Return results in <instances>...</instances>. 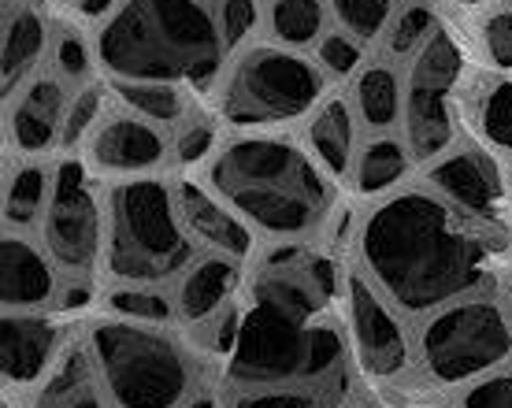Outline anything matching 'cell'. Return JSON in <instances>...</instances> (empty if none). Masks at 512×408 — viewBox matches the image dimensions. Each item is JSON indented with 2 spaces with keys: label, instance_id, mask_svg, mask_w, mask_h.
<instances>
[{
  "label": "cell",
  "instance_id": "cell-20",
  "mask_svg": "<svg viewBox=\"0 0 512 408\" xmlns=\"http://www.w3.org/2000/svg\"><path fill=\"white\" fill-rule=\"evenodd\" d=\"M353 145H357V123L349 104L342 97H327L308 119V153L320 160L331 179H342L353 164Z\"/></svg>",
  "mask_w": 512,
  "mask_h": 408
},
{
  "label": "cell",
  "instance_id": "cell-29",
  "mask_svg": "<svg viewBox=\"0 0 512 408\" xmlns=\"http://www.w3.org/2000/svg\"><path fill=\"white\" fill-rule=\"evenodd\" d=\"M438 30L435 8L423 0H409L405 8H397L394 23L386 26V52L390 56H416L427 45V38Z\"/></svg>",
  "mask_w": 512,
  "mask_h": 408
},
{
  "label": "cell",
  "instance_id": "cell-23",
  "mask_svg": "<svg viewBox=\"0 0 512 408\" xmlns=\"http://www.w3.org/2000/svg\"><path fill=\"white\" fill-rule=\"evenodd\" d=\"M52 197V175L45 164H19L4 186V219L8 227L26 230L34 223H45Z\"/></svg>",
  "mask_w": 512,
  "mask_h": 408
},
{
  "label": "cell",
  "instance_id": "cell-6",
  "mask_svg": "<svg viewBox=\"0 0 512 408\" xmlns=\"http://www.w3.org/2000/svg\"><path fill=\"white\" fill-rule=\"evenodd\" d=\"M90 360L116 408H179L193 397V353L160 323L97 319L90 327Z\"/></svg>",
  "mask_w": 512,
  "mask_h": 408
},
{
  "label": "cell",
  "instance_id": "cell-18",
  "mask_svg": "<svg viewBox=\"0 0 512 408\" xmlns=\"http://www.w3.org/2000/svg\"><path fill=\"white\" fill-rule=\"evenodd\" d=\"M49 45V23L38 8L23 0H4V38H0V78H4V97H12Z\"/></svg>",
  "mask_w": 512,
  "mask_h": 408
},
{
  "label": "cell",
  "instance_id": "cell-38",
  "mask_svg": "<svg viewBox=\"0 0 512 408\" xmlns=\"http://www.w3.org/2000/svg\"><path fill=\"white\" fill-rule=\"evenodd\" d=\"M219 26H223V38H227V49H238L253 26L260 23V8L256 0H219Z\"/></svg>",
  "mask_w": 512,
  "mask_h": 408
},
{
  "label": "cell",
  "instance_id": "cell-12",
  "mask_svg": "<svg viewBox=\"0 0 512 408\" xmlns=\"http://www.w3.org/2000/svg\"><path fill=\"white\" fill-rule=\"evenodd\" d=\"M427 182L479 227L498 223L505 212V182L483 149H446L438 160H431Z\"/></svg>",
  "mask_w": 512,
  "mask_h": 408
},
{
  "label": "cell",
  "instance_id": "cell-35",
  "mask_svg": "<svg viewBox=\"0 0 512 408\" xmlns=\"http://www.w3.org/2000/svg\"><path fill=\"white\" fill-rule=\"evenodd\" d=\"M461 408H512V371H490L464 386Z\"/></svg>",
  "mask_w": 512,
  "mask_h": 408
},
{
  "label": "cell",
  "instance_id": "cell-36",
  "mask_svg": "<svg viewBox=\"0 0 512 408\" xmlns=\"http://www.w3.org/2000/svg\"><path fill=\"white\" fill-rule=\"evenodd\" d=\"M56 71L64 78H86L90 75L93 60H97V52H90L86 38L78 34L75 26H64L60 30V38H56Z\"/></svg>",
  "mask_w": 512,
  "mask_h": 408
},
{
  "label": "cell",
  "instance_id": "cell-19",
  "mask_svg": "<svg viewBox=\"0 0 512 408\" xmlns=\"http://www.w3.org/2000/svg\"><path fill=\"white\" fill-rule=\"evenodd\" d=\"M234 286H238V260L212 253L205 260H197L193 268H186V275L179 282V301H175V308L190 323L212 319L219 308L227 305Z\"/></svg>",
  "mask_w": 512,
  "mask_h": 408
},
{
  "label": "cell",
  "instance_id": "cell-25",
  "mask_svg": "<svg viewBox=\"0 0 512 408\" xmlns=\"http://www.w3.org/2000/svg\"><path fill=\"white\" fill-rule=\"evenodd\" d=\"M327 4L323 0H271L268 4V34L282 49H305L323 41Z\"/></svg>",
  "mask_w": 512,
  "mask_h": 408
},
{
  "label": "cell",
  "instance_id": "cell-11",
  "mask_svg": "<svg viewBox=\"0 0 512 408\" xmlns=\"http://www.w3.org/2000/svg\"><path fill=\"white\" fill-rule=\"evenodd\" d=\"M346 297L349 338H353L360 371L375 379H397L412 360L409 334L397 319V308L375 290L368 275H357V271L346 279Z\"/></svg>",
  "mask_w": 512,
  "mask_h": 408
},
{
  "label": "cell",
  "instance_id": "cell-3",
  "mask_svg": "<svg viewBox=\"0 0 512 408\" xmlns=\"http://www.w3.org/2000/svg\"><path fill=\"white\" fill-rule=\"evenodd\" d=\"M112 82H171L212 90L227 38L205 0H123L93 38Z\"/></svg>",
  "mask_w": 512,
  "mask_h": 408
},
{
  "label": "cell",
  "instance_id": "cell-2",
  "mask_svg": "<svg viewBox=\"0 0 512 408\" xmlns=\"http://www.w3.org/2000/svg\"><path fill=\"white\" fill-rule=\"evenodd\" d=\"M205 179L249 227L279 242H297L331 212V175L294 138L271 130L223 141L205 160Z\"/></svg>",
  "mask_w": 512,
  "mask_h": 408
},
{
  "label": "cell",
  "instance_id": "cell-40",
  "mask_svg": "<svg viewBox=\"0 0 512 408\" xmlns=\"http://www.w3.org/2000/svg\"><path fill=\"white\" fill-rule=\"evenodd\" d=\"M186 408H216V405H212V397H190Z\"/></svg>",
  "mask_w": 512,
  "mask_h": 408
},
{
  "label": "cell",
  "instance_id": "cell-31",
  "mask_svg": "<svg viewBox=\"0 0 512 408\" xmlns=\"http://www.w3.org/2000/svg\"><path fill=\"white\" fill-rule=\"evenodd\" d=\"M231 408H327V401L320 397L316 386L308 390L301 383H286V386H245V390H238Z\"/></svg>",
  "mask_w": 512,
  "mask_h": 408
},
{
  "label": "cell",
  "instance_id": "cell-10",
  "mask_svg": "<svg viewBox=\"0 0 512 408\" xmlns=\"http://www.w3.org/2000/svg\"><path fill=\"white\" fill-rule=\"evenodd\" d=\"M41 242L49 249L52 264L71 275H86L104 253V208L93 193L86 164L64 160L56 167Z\"/></svg>",
  "mask_w": 512,
  "mask_h": 408
},
{
  "label": "cell",
  "instance_id": "cell-33",
  "mask_svg": "<svg viewBox=\"0 0 512 408\" xmlns=\"http://www.w3.org/2000/svg\"><path fill=\"white\" fill-rule=\"evenodd\" d=\"M316 64H320L327 75L346 78V75H353V71H360V64H364V45H360L353 34H346V30H334V34H327V38L320 41Z\"/></svg>",
  "mask_w": 512,
  "mask_h": 408
},
{
  "label": "cell",
  "instance_id": "cell-8",
  "mask_svg": "<svg viewBox=\"0 0 512 408\" xmlns=\"http://www.w3.org/2000/svg\"><path fill=\"white\" fill-rule=\"evenodd\" d=\"M512 357V319L487 294H468L427 316L416 338L420 371L435 386H468Z\"/></svg>",
  "mask_w": 512,
  "mask_h": 408
},
{
  "label": "cell",
  "instance_id": "cell-30",
  "mask_svg": "<svg viewBox=\"0 0 512 408\" xmlns=\"http://www.w3.org/2000/svg\"><path fill=\"white\" fill-rule=\"evenodd\" d=\"M327 8L346 34H353L357 41H375L394 23L397 0H327Z\"/></svg>",
  "mask_w": 512,
  "mask_h": 408
},
{
  "label": "cell",
  "instance_id": "cell-9",
  "mask_svg": "<svg viewBox=\"0 0 512 408\" xmlns=\"http://www.w3.org/2000/svg\"><path fill=\"white\" fill-rule=\"evenodd\" d=\"M464 52L446 26L427 38L409 67L405 82V145L416 160H438L453 145V119H449V90L461 82Z\"/></svg>",
  "mask_w": 512,
  "mask_h": 408
},
{
  "label": "cell",
  "instance_id": "cell-14",
  "mask_svg": "<svg viewBox=\"0 0 512 408\" xmlns=\"http://www.w3.org/2000/svg\"><path fill=\"white\" fill-rule=\"evenodd\" d=\"M60 360V327L49 316L4 312L0 319V375L8 390H26Z\"/></svg>",
  "mask_w": 512,
  "mask_h": 408
},
{
  "label": "cell",
  "instance_id": "cell-4",
  "mask_svg": "<svg viewBox=\"0 0 512 408\" xmlns=\"http://www.w3.org/2000/svg\"><path fill=\"white\" fill-rule=\"evenodd\" d=\"M346 364V338L327 316H305L275 301L253 297L238 319V338L227 357L234 386L331 383Z\"/></svg>",
  "mask_w": 512,
  "mask_h": 408
},
{
  "label": "cell",
  "instance_id": "cell-16",
  "mask_svg": "<svg viewBox=\"0 0 512 408\" xmlns=\"http://www.w3.org/2000/svg\"><path fill=\"white\" fill-rule=\"evenodd\" d=\"M0 294H4L8 312L41 308L56 294V264H52L49 249L34 245L12 227L0 242Z\"/></svg>",
  "mask_w": 512,
  "mask_h": 408
},
{
  "label": "cell",
  "instance_id": "cell-15",
  "mask_svg": "<svg viewBox=\"0 0 512 408\" xmlns=\"http://www.w3.org/2000/svg\"><path fill=\"white\" fill-rule=\"evenodd\" d=\"M175 197H179L186 230L197 242H205L212 253L231 256V260H242V256L253 253V227L208 186L193 179H179L175 182Z\"/></svg>",
  "mask_w": 512,
  "mask_h": 408
},
{
  "label": "cell",
  "instance_id": "cell-43",
  "mask_svg": "<svg viewBox=\"0 0 512 408\" xmlns=\"http://www.w3.org/2000/svg\"><path fill=\"white\" fill-rule=\"evenodd\" d=\"M4 408H12V405H4Z\"/></svg>",
  "mask_w": 512,
  "mask_h": 408
},
{
  "label": "cell",
  "instance_id": "cell-42",
  "mask_svg": "<svg viewBox=\"0 0 512 408\" xmlns=\"http://www.w3.org/2000/svg\"><path fill=\"white\" fill-rule=\"evenodd\" d=\"M349 408H372V405H349Z\"/></svg>",
  "mask_w": 512,
  "mask_h": 408
},
{
  "label": "cell",
  "instance_id": "cell-21",
  "mask_svg": "<svg viewBox=\"0 0 512 408\" xmlns=\"http://www.w3.org/2000/svg\"><path fill=\"white\" fill-rule=\"evenodd\" d=\"M464 108H468L475 134L490 149L512 156V78H483L464 97Z\"/></svg>",
  "mask_w": 512,
  "mask_h": 408
},
{
  "label": "cell",
  "instance_id": "cell-41",
  "mask_svg": "<svg viewBox=\"0 0 512 408\" xmlns=\"http://www.w3.org/2000/svg\"><path fill=\"white\" fill-rule=\"evenodd\" d=\"M409 408H442V405H435V401H420V405H409Z\"/></svg>",
  "mask_w": 512,
  "mask_h": 408
},
{
  "label": "cell",
  "instance_id": "cell-32",
  "mask_svg": "<svg viewBox=\"0 0 512 408\" xmlns=\"http://www.w3.org/2000/svg\"><path fill=\"white\" fill-rule=\"evenodd\" d=\"M101 108H104V93L101 86H86L78 90L67 104V119H64V134H60V145L71 149L82 138H90L97 123H101Z\"/></svg>",
  "mask_w": 512,
  "mask_h": 408
},
{
  "label": "cell",
  "instance_id": "cell-22",
  "mask_svg": "<svg viewBox=\"0 0 512 408\" xmlns=\"http://www.w3.org/2000/svg\"><path fill=\"white\" fill-rule=\"evenodd\" d=\"M357 112L375 130L394 127L405 112V90L390 64H368L357 71Z\"/></svg>",
  "mask_w": 512,
  "mask_h": 408
},
{
  "label": "cell",
  "instance_id": "cell-28",
  "mask_svg": "<svg viewBox=\"0 0 512 408\" xmlns=\"http://www.w3.org/2000/svg\"><path fill=\"white\" fill-rule=\"evenodd\" d=\"M104 305H108V316L138 319V323H167L179 312L171 308L167 294H160V286H141V282H119L116 290H108Z\"/></svg>",
  "mask_w": 512,
  "mask_h": 408
},
{
  "label": "cell",
  "instance_id": "cell-1",
  "mask_svg": "<svg viewBox=\"0 0 512 408\" xmlns=\"http://www.w3.org/2000/svg\"><path fill=\"white\" fill-rule=\"evenodd\" d=\"M357 260L372 286L409 316L483 290L494 279L483 227L435 190H397L364 216Z\"/></svg>",
  "mask_w": 512,
  "mask_h": 408
},
{
  "label": "cell",
  "instance_id": "cell-7",
  "mask_svg": "<svg viewBox=\"0 0 512 408\" xmlns=\"http://www.w3.org/2000/svg\"><path fill=\"white\" fill-rule=\"evenodd\" d=\"M327 71L297 49L249 45L231 60L216 90V112L238 130H271L312 115L327 97Z\"/></svg>",
  "mask_w": 512,
  "mask_h": 408
},
{
  "label": "cell",
  "instance_id": "cell-34",
  "mask_svg": "<svg viewBox=\"0 0 512 408\" xmlns=\"http://www.w3.org/2000/svg\"><path fill=\"white\" fill-rule=\"evenodd\" d=\"M479 38H483V52L490 64L512 71V8H498L494 15H487Z\"/></svg>",
  "mask_w": 512,
  "mask_h": 408
},
{
  "label": "cell",
  "instance_id": "cell-13",
  "mask_svg": "<svg viewBox=\"0 0 512 408\" xmlns=\"http://www.w3.org/2000/svg\"><path fill=\"white\" fill-rule=\"evenodd\" d=\"M86 145V164L97 175H123V179H141L164 164L167 138L164 130L141 119L134 112L104 115Z\"/></svg>",
  "mask_w": 512,
  "mask_h": 408
},
{
  "label": "cell",
  "instance_id": "cell-39",
  "mask_svg": "<svg viewBox=\"0 0 512 408\" xmlns=\"http://www.w3.org/2000/svg\"><path fill=\"white\" fill-rule=\"evenodd\" d=\"M119 4H123V0H78V12L90 15V19H108Z\"/></svg>",
  "mask_w": 512,
  "mask_h": 408
},
{
  "label": "cell",
  "instance_id": "cell-17",
  "mask_svg": "<svg viewBox=\"0 0 512 408\" xmlns=\"http://www.w3.org/2000/svg\"><path fill=\"white\" fill-rule=\"evenodd\" d=\"M67 104H71V97L60 86V78L52 75L34 78L19 93L12 112H8V138H12L15 149L26 156H41L49 153L52 145H60Z\"/></svg>",
  "mask_w": 512,
  "mask_h": 408
},
{
  "label": "cell",
  "instance_id": "cell-5",
  "mask_svg": "<svg viewBox=\"0 0 512 408\" xmlns=\"http://www.w3.org/2000/svg\"><path fill=\"white\" fill-rule=\"evenodd\" d=\"M193 234L182 223L175 186L153 175L123 179L104 204V264L116 282H160L186 275Z\"/></svg>",
  "mask_w": 512,
  "mask_h": 408
},
{
  "label": "cell",
  "instance_id": "cell-27",
  "mask_svg": "<svg viewBox=\"0 0 512 408\" xmlns=\"http://www.w3.org/2000/svg\"><path fill=\"white\" fill-rule=\"evenodd\" d=\"M409 175V145L397 138H375L368 141L357 156V190L375 197L401 186Z\"/></svg>",
  "mask_w": 512,
  "mask_h": 408
},
{
  "label": "cell",
  "instance_id": "cell-24",
  "mask_svg": "<svg viewBox=\"0 0 512 408\" xmlns=\"http://www.w3.org/2000/svg\"><path fill=\"white\" fill-rule=\"evenodd\" d=\"M82 349H71L56 360V368L49 371V383H41L38 408H104L101 394L90 383V368H86Z\"/></svg>",
  "mask_w": 512,
  "mask_h": 408
},
{
  "label": "cell",
  "instance_id": "cell-26",
  "mask_svg": "<svg viewBox=\"0 0 512 408\" xmlns=\"http://www.w3.org/2000/svg\"><path fill=\"white\" fill-rule=\"evenodd\" d=\"M112 90L123 101V108H130L134 115L149 119L156 127L182 123L186 108H190L186 86H171V82H112Z\"/></svg>",
  "mask_w": 512,
  "mask_h": 408
},
{
  "label": "cell",
  "instance_id": "cell-37",
  "mask_svg": "<svg viewBox=\"0 0 512 408\" xmlns=\"http://www.w3.org/2000/svg\"><path fill=\"white\" fill-rule=\"evenodd\" d=\"M216 149H219V138H216V123H212V119H190V123L179 130V138H175L179 164H201V160H208Z\"/></svg>",
  "mask_w": 512,
  "mask_h": 408
}]
</instances>
